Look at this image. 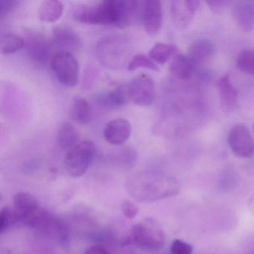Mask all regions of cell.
<instances>
[{"label":"cell","mask_w":254,"mask_h":254,"mask_svg":"<svg viewBox=\"0 0 254 254\" xmlns=\"http://www.w3.org/2000/svg\"><path fill=\"white\" fill-rule=\"evenodd\" d=\"M197 66V65L188 56L178 54L174 56L169 69L171 73L177 78L187 80L192 76Z\"/></svg>","instance_id":"18"},{"label":"cell","mask_w":254,"mask_h":254,"mask_svg":"<svg viewBox=\"0 0 254 254\" xmlns=\"http://www.w3.org/2000/svg\"><path fill=\"white\" fill-rule=\"evenodd\" d=\"M14 213L17 218L26 220L29 222L38 214V201L30 193L18 192L13 199Z\"/></svg>","instance_id":"15"},{"label":"cell","mask_w":254,"mask_h":254,"mask_svg":"<svg viewBox=\"0 0 254 254\" xmlns=\"http://www.w3.org/2000/svg\"><path fill=\"white\" fill-rule=\"evenodd\" d=\"M24 49L28 58L38 66H45L51 61L53 51L51 40L41 32L29 30L25 32Z\"/></svg>","instance_id":"7"},{"label":"cell","mask_w":254,"mask_h":254,"mask_svg":"<svg viewBox=\"0 0 254 254\" xmlns=\"http://www.w3.org/2000/svg\"><path fill=\"white\" fill-rule=\"evenodd\" d=\"M23 48H24V41L18 35L8 33L1 38L0 49L2 54H13Z\"/></svg>","instance_id":"24"},{"label":"cell","mask_w":254,"mask_h":254,"mask_svg":"<svg viewBox=\"0 0 254 254\" xmlns=\"http://www.w3.org/2000/svg\"><path fill=\"white\" fill-rule=\"evenodd\" d=\"M141 1L105 0L84 5L74 11L76 21L88 25H104L124 28L140 16Z\"/></svg>","instance_id":"1"},{"label":"cell","mask_w":254,"mask_h":254,"mask_svg":"<svg viewBox=\"0 0 254 254\" xmlns=\"http://www.w3.org/2000/svg\"><path fill=\"white\" fill-rule=\"evenodd\" d=\"M126 190L136 201L149 203L179 194L181 185L175 178L159 175H142L126 183Z\"/></svg>","instance_id":"2"},{"label":"cell","mask_w":254,"mask_h":254,"mask_svg":"<svg viewBox=\"0 0 254 254\" xmlns=\"http://www.w3.org/2000/svg\"><path fill=\"white\" fill-rule=\"evenodd\" d=\"M123 215L129 219L134 218L139 213V208L130 200H124L121 205Z\"/></svg>","instance_id":"28"},{"label":"cell","mask_w":254,"mask_h":254,"mask_svg":"<svg viewBox=\"0 0 254 254\" xmlns=\"http://www.w3.org/2000/svg\"><path fill=\"white\" fill-rule=\"evenodd\" d=\"M177 47L172 44L157 43L150 50V59L158 64L163 65L170 59L174 55H176Z\"/></svg>","instance_id":"23"},{"label":"cell","mask_w":254,"mask_h":254,"mask_svg":"<svg viewBox=\"0 0 254 254\" xmlns=\"http://www.w3.org/2000/svg\"><path fill=\"white\" fill-rule=\"evenodd\" d=\"M139 68H145L155 72L159 71L158 66L156 63L150 59L149 56L142 53L133 56L127 65V70L129 71H134Z\"/></svg>","instance_id":"26"},{"label":"cell","mask_w":254,"mask_h":254,"mask_svg":"<svg viewBox=\"0 0 254 254\" xmlns=\"http://www.w3.org/2000/svg\"><path fill=\"white\" fill-rule=\"evenodd\" d=\"M84 254H111L105 247L100 245H93L85 250Z\"/></svg>","instance_id":"32"},{"label":"cell","mask_w":254,"mask_h":254,"mask_svg":"<svg viewBox=\"0 0 254 254\" xmlns=\"http://www.w3.org/2000/svg\"><path fill=\"white\" fill-rule=\"evenodd\" d=\"M192 251V246L181 239H175L171 245L172 254H191Z\"/></svg>","instance_id":"27"},{"label":"cell","mask_w":254,"mask_h":254,"mask_svg":"<svg viewBox=\"0 0 254 254\" xmlns=\"http://www.w3.org/2000/svg\"><path fill=\"white\" fill-rule=\"evenodd\" d=\"M95 102L99 106L108 109H114L123 106L127 102V90L123 86H117L107 91L95 96Z\"/></svg>","instance_id":"17"},{"label":"cell","mask_w":254,"mask_h":254,"mask_svg":"<svg viewBox=\"0 0 254 254\" xmlns=\"http://www.w3.org/2000/svg\"><path fill=\"white\" fill-rule=\"evenodd\" d=\"M94 143L84 140L77 143L68 151L64 160V167L67 173L73 178L83 176L88 170L95 156Z\"/></svg>","instance_id":"4"},{"label":"cell","mask_w":254,"mask_h":254,"mask_svg":"<svg viewBox=\"0 0 254 254\" xmlns=\"http://www.w3.org/2000/svg\"><path fill=\"white\" fill-rule=\"evenodd\" d=\"M236 66L241 72L254 75V52L249 50L241 52L236 59Z\"/></svg>","instance_id":"25"},{"label":"cell","mask_w":254,"mask_h":254,"mask_svg":"<svg viewBox=\"0 0 254 254\" xmlns=\"http://www.w3.org/2000/svg\"><path fill=\"white\" fill-rule=\"evenodd\" d=\"M140 18L148 35L158 33L163 24V9L159 0L141 1Z\"/></svg>","instance_id":"11"},{"label":"cell","mask_w":254,"mask_h":254,"mask_svg":"<svg viewBox=\"0 0 254 254\" xmlns=\"http://www.w3.org/2000/svg\"><path fill=\"white\" fill-rule=\"evenodd\" d=\"M51 41L53 50H56L55 53L67 52L73 54L81 47V39L78 34L64 24L58 25L53 28Z\"/></svg>","instance_id":"10"},{"label":"cell","mask_w":254,"mask_h":254,"mask_svg":"<svg viewBox=\"0 0 254 254\" xmlns=\"http://www.w3.org/2000/svg\"><path fill=\"white\" fill-rule=\"evenodd\" d=\"M64 5L61 1L47 0L40 5L38 16L46 23H55L62 17Z\"/></svg>","instance_id":"20"},{"label":"cell","mask_w":254,"mask_h":254,"mask_svg":"<svg viewBox=\"0 0 254 254\" xmlns=\"http://www.w3.org/2000/svg\"><path fill=\"white\" fill-rule=\"evenodd\" d=\"M215 52V47L212 41L208 39H198L190 46L187 56L196 64L205 62L209 59Z\"/></svg>","instance_id":"19"},{"label":"cell","mask_w":254,"mask_h":254,"mask_svg":"<svg viewBox=\"0 0 254 254\" xmlns=\"http://www.w3.org/2000/svg\"><path fill=\"white\" fill-rule=\"evenodd\" d=\"M199 6L197 0H175L171 5L172 20L177 27L185 29L194 18Z\"/></svg>","instance_id":"12"},{"label":"cell","mask_w":254,"mask_h":254,"mask_svg":"<svg viewBox=\"0 0 254 254\" xmlns=\"http://www.w3.org/2000/svg\"><path fill=\"white\" fill-rule=\"evenodd\" d=\"M96 57L105 67L120 69L130 56V44L123 35H108L101 38L96 47Z\"/></svg>","instance_id":"3"},{"label":"cell","mask_w":254,"mask_h":254,"mask_svg":"<svg viewBox=\"0 0 254 254\" xmlns=\"http://www.w3.org/2000/svg\"><path fill=\"white\" fill-rule=\"evenodd\" d=\"M20 2L15 0H1L0 1V17L3 19L5 16L11 12Z\"/></svg>","instance_id":"29"},{"label":"cell","mask_w":254,"mask_h":254,"mask_svg":"<svg viewBox=\"0 0 254 254\" xmlns=\"http://www.w3.org/2000/svg\"><path fill=\"white\" fill-rule=\"evenodd\" d=\"M233 16L239 29L245 32L254 28V1L242 0L236 2L233 7Z\"/></svg>","instance_id":"16"},{"label":"cell","mask_w":254,"mask_h":254,"mask_svg":"<svg viewBox=\"0 0 254 254\" xmlns=\"http://www.w3.org/2000/svg\"><path fill=\"white\" fill-rule=\"evenodd\" d=\"M11 212L8 207L2 208L0 213V233H3L8 229L11 221Z\"/></svg>","instance_id":"30"},{"label":"cell","mask_w":254,"mask_h":254,"mask_svg":"<svg viewBox=\"0 0 254 254\" xmlns=\"http://www.w3.org/2000/svg\"><path fill=\"white\" fill-rule=\"evenodd\" d=\"M127 98L134 105L148 107L152 105L155 98L154 81L148 75L142 74L130 81L127 87Z\"/></svg>","instance_id":"8"},{"label":"cell","mask_w":254,"mask_h":254,"mask_svg":"<svg viewBox=\"0 0 254 254\" xmlns=\"http://www.w3.org/2000/svg\"><path fill=\"white\" fill-rule=\"evenodd\" d=\"M132 233L135 242L148 251H158L164 247V232L151 218H147L135 224Z\"/></svg>","instance_id":"6"},{"label":"cell","mask_w":254,"mask_h":254,"mask_svg":"<svg viewBox=\"0 0 254 254\" xmlns=\"http://www.w3.org/2000/svg\"><path fill=\"white\" fill-rule=\"evenodd\" d=\"M248 208H249L251 213L254 215V195L251 196V198L248 200Z\"/></svg>","instance_id":"33"},{"label":"cell","mask_w":254,"mask_h":254,"mask_svg":"<svg viewBox=\"0 0 254 254\" xmlns=\"http://www.w3.org/2000/svg\"><path fill=\"white\" fill-rule=\"evenodd\" d=\"M231 2L226 0H210L207 1L206 4L209 5L211 11L215 13H219L227 8V5H230Z\"/></svg>","instance_id":"31"},{"label":"cell","mask_w":254,"mask_h":254,"mask_svg":"<svg viewBox=\"0 0 254 254\" xmlns=\"http://www.w3.org/2000/svg\"><path fill=\"white\" fill-rule=\"evenodd\" d=\"M131 133V126L126 119L117 118L107 123L104 129V137L113 145L126 143Z\"/></svg>","instance_id":"13"},{"label":"cell","mask_w":254,"mask_h":254,"mask_svg":"<svg viewBox=\"0 0 254 254\" xmlns=\"http://www.w3.org/2000/svg\"><path fill=\"white\" fill-rule=\"evenodd\" d=\"M71 118L80 125H86L91 120V108L88 102L82 97L77 96L72 101L70 111Z\"/></svg>","instance_id":"22"},{"label":"cell","mask_w":254,"mask_h":254,"mask_svg":"<svg viewBox=\"0 0 254 254\" xmlns=\"http://www.w3.org/2000/svg\"><path fill=\"white\" fill-rule=\"evenodd\" d=\"M227 142L232 152L241 158L254 155V142L249 129L245 125H235L227 136Z\"/></svg>","instance_id":"9"},{"label":"cell","mask_w":254,"mask_h":254,"mask_svg":"<svg viewBox=\"0 0 254 254\" xmlns=\"http://www.w3.org/2000/svg\"><path fill=\"white\" fill-rule=\"evenodd\" d=\"M78 133L69 123H64L59 126L57 133V142L64 150H69L78 143Z\"/></svg>","instance_id":"21"},{"label":"cell","mask_w":254,"mask_h":254,"mask_svg":"<svg viewBox=\"0 0 254 254\" xmlns=\"http://www.w3.org/2000/svg\"><path fill=\"white\" fill-rule=\"evenodd\" d=\"M218 88L223 111L227 114L233 112L237 107L239 90L232 83L230 75H223L218 79Z\"/></svg>","instance_id":"14"},{"label":"cell","mask_w":254,"mask_h":254,"mask_svg":"<svg viewBox=\"0 0 254 254\" xmlns=\"http://www.w3.org/2000/svg\"><path fill=\"white\" fill-rule=\"evenodd\" d=\"M50 64L53 75L62 85L73 87L78 84L79 66L72 53L67 52L55 53Z\"/></svg>","instance_id":"5"}]
</instances>
